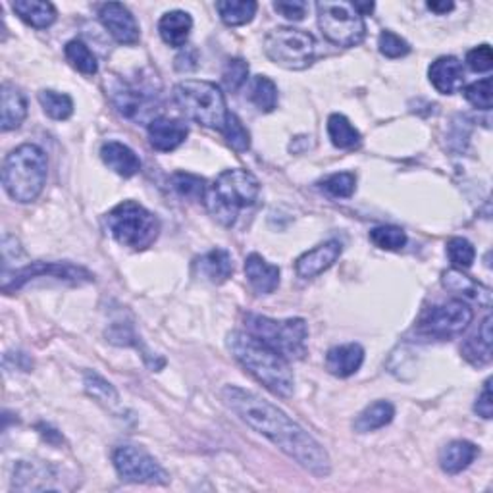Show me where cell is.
<instances>
[{
	"label": "cell",
	"mask_w": 493,
	"mask_h": 493,
	"mask_svg": "<svg viewBox=\"0 0 493 493\" xmlns=\"http://www.w3.org/2000/svg\"><path fill=\"white\" fill-rule=\"evenodd\" d=\"M189 136V129L181 119L172 118H156L149 124V141L153 149L160 153L176 151L180 145L185 143Z\"/></svg>",
	"instance_id": "obj_17"
},
{
	"label": "cell",
	"mask_w": 493,
	"mask_h": 493,
	"mask_svg": "<svg viewBox=\"0 0 493 493\" xmlns=\"http://www.w3.org/2000/svg\"><path fill=\"white\" fill-rule=\"evenodd\" d=\"M109 232L119 245L133 251L149 249L158 237L160 222L151 210L136 201H124L116 205L106 215Z\"/></svg>",
	"instance_id": "obj_7"
},
{
	"label": "cell",
	"mask_w": 493,
	"mask_h": 493,
	"mask_svg": "<svg viewBox=\"0 0 493 493\" xmlns=\"http://www.w3.org/2000/svg\"><path fill=\"white\" fill-rule=\"evenodd\" d=\"M195 269L210 284H224L233 274L232 255L225 249H212L195 262Z\"/></svg>",
	"instance_id": "obj_25"
},
{
	"label": "cell",
	"mask_w": 493,
	"mask_h": 493,
	"mask_svg": "<svg viewBox=\"0 0 493 493\" xmlns=\"http://www.w3.org/2000/svg\"><path fill=\"white\" fill-rule=\"evenodd\" d=\"M114 469L124 482L131 484H160L170 482L168 472L149 453L136 445H119L112 455Z\"/></svg>",
	"instance_id": "obj_10"
},
{
	"label": "cell",
	"mask_w": 493,
	"mask_h": 493,
	"mask_svg": "<svg viewBox=\"0 0 493 493\" xmlns=\"http://www.w3.org/2000/svg\"><path fill=\"white\" fill-rule=\"evenodd\" d=\"M341 252H343L341 243L336 242V239H331V242H326L322 245L303 252L295 262V270L304 279L316 277L322 272H326L328 269H331V266H334L341 257Z\"/></svg>",
	"instance_id": "obj_16"
},
{
	"label": "cell",
	"mask_w": 493,
	"mask_h": 493,
	"mask_svg": "<svg viewBox=\"0 0 493 493\" xmlns=\"http://www.w3.org/2000/svg\"><path fill=\"white\" fill-rule=\"evenodd\" d=\"M395 417V407L390 401H376L368 405L353 422V428L358 434L376 432L388 426Z\"/></svg>",
	"instance_id": "obj_29"
},
{
	"label": "cell",
	"mask_w": 493,
	"mask_h": 493,
	"mask_svg": "<svg viewBox=\"0 0 493 493\" xmlns=\"http://www.w3.org/2000/svg\"><path fill=\"white\" fill-rule=\"evenodd\" d=\"M249 99L260 112H272L277 106V87L270 77L257 75L251 84Z\"/></svg>",
	"instance_id": "obj_33"
},
{
	"label": "cell",
	"mask_w": 493,
	"mask_h": 493,
	"mask_svg": "<svg viewBox=\"0 0 493 493\" xmlns=\"http://www.w3.org/2000/svg\"><path fill=\"white\" fill-rule=\"evenodd\" d=\"M264 52L274 64L286 70H304L314 60L316 41L309 31L277 28L266 35Z\"/></svg>",
	"instance_id": "obj_9"
},
{
	"label": "cell",
	"mask_w": 493,
	"mask_h": 493,
	"mask_svg": "<svg viewBox=\"0 0 493 493\" xmlns=\"http://www.w3.org/2000/svg\"><path fill=\"white\" fill-rule=\"evenodd\" d=\"M172 188H174L183 198H189V201H203L208 185L203 178L178 172V174L172 176Z\"/></svg>",
	"instance_id": "obj_35"
},
{
	"label": "cell",
	"mask_w": 493,
	"mask_h": 493,
	"mask_svg": "<svg viewBox=\"0 0 493 493\" xmlns=\"http://www.w3.org/2000/svg\"><path fill=\"white\" fill-rule=\"evenodd\" d=\"M57 478V466L41 461H20L14 469V482H12V488L18 491L60 489L57 484H52Z\"/></svg>",
	"instance_id": "obj_15"
},
{
	"label": "cell",
	"mask_w": 493,
	"mask_h": 493,
	"mask_svg": "<svg viewBox=\"0 0 493 493\" xmlns=\"http://www.w3.org/2000/svg\"><path fill=\"white\" fill-rule=\"evenodd\" d=\"M428 8L432 12H436V14H447V12L455 8V4L453 3H428Z\"/></svg>",
	"instance_id": "obj_48"
},
{
	"label": "cell",
	"mask_w": 493,
	"mask_h": 493,
	"mask_svg": "<svg viewBox=\"0 0 493 493\" xmlns=\"http://www.w3.org/2000/svg\"><path fill=\"white\" fill-rule=\"evenodd\" d=\"M316 10L320 30H322V35L331 45L349 48L365 41L366 23L353 3L324 0V3L316 4Z\"/></svg>",
	"instance_id": "obj_8"
},
{
	"label": "cell",
	"mask_w": 493,
	"mask_h": 493,
	"mask_svg": "<svg viewBox=\"0 0 493 493\" xmlns=\"http://www.w3.org/2000/svg\"><path fill=\"white\" fill-rule=\"evenodd\" d=\"M12 10L35 30H47L57 22V8L43 0H16Z\"/></svg>",
	"instance_id": "obj_27"
},
{
	"label": "cell",
	"mask_w": 493,
	"mask_h": 493,
	"mask_svg": "<svg viewBox=\"0 0 493 493\" xmlns=\"http://www.w3.org/2000/svg\"><path fill=\"white\" fill-rule=\"evenodd\" d=\"M52 276L58 279H66V282L72 284H89L92 282V274L85 270L84 266H75L70 262H31L23 269H18L12 274H4L3 277V289L6 293L20 289L23 284H28L33 277H43Z\"/></svg>",
	"instance_id": "obj_13"
},
{
	"label": "cell",
	"mask_w": 493,
	"mask_h": 493,
	"mask_svg": "<svg viewBox=\"0 0 493 493\" xmlns=\"http://www.w3.org/2000/svg\"><path fill=\"white\" fill-rule=\"evenodd\" d=\"M174 101L185 116L210 129L222 131L230 114L224 92L210 82L185 79L174 87Z\"/></svg>",
	"instance_id": "obj_6"
},
{
	"label": "cell",
	"mask_w": 493,
	"mask_h": 493,
	"mask_svg": "<svg viewBox=\"0 0 493 493\" xmlns=\"http://www.w3.org/2000/svg\"><path fill=\"white\" fill-rule=\"evenodd\" d=\"M47 181V154L41 146L25 143L12 151L3 166L4 191L18 203H33Z\"/></svg>",
	"instance_id": "obj_4"
},
{
	"label": "cell",
	"mask_w": 493,
	"mask_h": 493,
	"mask_svg": "<svg viewBox=\"0 0 493 493\" xmlns=\"http://www.w3.org/2000/svg\"><path fill=\"white\" fill-rule=\"evenodd\" d=\"M99 18L104 30L112 35L119 45L139 43V23L136 16L119 3H109L99 8Z\"/></svg>",
	"instance_id": "obj_14"
},
{
	"label": "cell",
	"mask_w": 493,
	"mask_h": 493,
	"mask_svg": "<svg viewBox=\"0 0 493 493\" xmlns=\"http://www.w3.org/2000/svg\"><path fill=\"white\" fill-rule=\"evenodd\" d=\"M245 326L251 336H255L272 351L282 355L286 361H301L306 355V338L309 330L303 318L274 320L260 314H247Z\"/></svg>",
	"instance_id": "obj_5"
},
{
	"label": "cell",
	"mask_w": 493,
	"mask_h": 493,
	"mask_svg": "<svg viewBox=\"0 0 493 493\" xmlns=\"http://www.w3.org/2000/svg\"><path fill=\"white\" fill-rule=\"evenodd\" d=\"M0 106H3V119H0V129L12 131L18 129L25 116H28V101L23 92L12 84H3L0 89Z\"/></svg>",
	"instance_id": "obj_23"
},
{
	"label": "cell",
	"mask_w": 493,
	"mask_h": 493,
	"mask_svg": "<svg viewBox=\"0 0 493 493\" xmlns=\"http://www.w3.org/2000/svg\"><path fill=\"white\" fill-rule=\"evenodd\" d=\"M274 10L289 22H301L306 14V3H301V0H277L274 3Z\"/></svg>",
	"instance_id": "obj_45"
},
{
	"label": "cell",
	"mask_w": 493,
	"mask_h": 493,
	"mask_svg": "<svg viewBox=\"0 0 493 493\" xmlns=\"http://www.w3.org/2000/svg\"><path fill=\"white\" fill-rule=\"evenodd\" d=\"M474 410L478 412V417H482L486 420H489L493 417V399H491V380L484 382V388L480 392Z\"/></svg>",
	"instance_id": "obj_46"
},
{
	"label": "cell",
	"mask_w": 493,
	"mask_h": 493,
	"mask_svg": "<svg viewBox=\"0 0 493 493\" xmlns=\"http://www.w3.org/2000/svg\"><path fill=\"white\" fill-rule=\"evenodd\" d=\"M216 10L225 25L239 28V25H245L255 18L259 4L252 0H220L216 3Z\"/></svg>",
	"instance_id": "obj_30"
},
{
	"label": "cell",
	"mask_w": 493,
	"mask_h": 493,
	"mask_svg": "<svg viewBox=\"0 0 493 493\" xmlns=\"http://www.w3.org/2000/svg\"><path fill=\"white\" fill-rule=\"evenodd\" d=\"M249 77V64L243 58H232L225 62V68L222 74L224 85L228 91H239Z\"/></svg>",
	"instance_id": "obj_42"
},
{
	"label": "cell",
	"mask_w": 493,
	"mask_h": 493,
	"mask_svg": "<svg viewBox=\"0 0 493 493\" xmlns=\"http://www.w3.org/2000/svg\"><path fill=\"white\" fill-rule=\"evenodd\" d=\"M466 64L474 72H489L493 66V52L489 45H480L466 52Z\"/></svg>",
	"instance_id": "obj_44"
},
{
	"label": "cell",
	"mask_w": 493,
	"mask_h": 493,
	"mask_svg": "<svg viewBox=\"0 0 493 493\" xmlns=\"http://www.w3.org/2000/svg\"><path fill=\"white\" fill-rule=\"evenodd\" d=\"M245 276L252 291L259 295H270L279 286V269L270 262H266L257 252L247 257L245 260Z\"/></svg>",
	"instance_id": "obj_21"
},
{
	"label": "cell",
	"mask_w": 493,
	"mask_h": 493,
	"mask_svg": "<svg viewBox=\"0 0 493 493\" xmlns=\"http://www.w3.org/2000/svg\"><path fill=\"white\" fill-rule=\"evenodd\" d=\"M39 102H41L45 114L52 119H58V122L68 119L74 114V101L66 92L45 89L39 92Z\"/></svg>",
	"instance_id": "obj_34"
},
{
	"label": "cell",
	"mask_w": 493,
	"mask_h": 493,
	"mask_svg": "<svg viewBox=\"0 0 493 493\" xmlns=\"http://www.w3.org/2000/svg\"><path fill=\"white\" fill-rule=\"evenodd\" d=\"M84 385H85V392L92 399H97L99 403L106 407L118 403V392L114 390V385L110 382H106L102 376H99L97 372H85Z\"/></svg>",
	"instance_id": "obj_36"
},
{
	"label": "cell",
	"mask_w": 493,
	"mask_h": 493,
	"mask_svg": "<svg viewBox=\"0 0 493 493\" xmlns=\"http://www.w3.org/2000/svg\"><path fill=\"white\" fill-rule=\"evenodd\" d=\"M478 457V447L464 439L447 444L442 453H439V466L447 474H459L464 469H469L472 461Z\"/></svg>",
	"instance_id": "obj_26"
},
{
	"label": "cell",
	"mask_w": 493,
	"mask_h": 493,
	"mask_svg": "<svg viewBox=\"0 0 493 493\" xmlns=\"http://www.w3.org/2000/svg\"><path fill=\"white\" fill-rule=\"evenodd\" d=\"M428 75L430 84L436 87L437 92H442V95H453V92L462 89L464 84L462 64L455 57H442L432 62Z\"/></svg>",
	"instance_id": "obj_18"
},
{
	"label": "cell",
	"mask_w": 493,
	"mask_h": 493,
	"mask_svg": "<svg viewBox=\"0 0 493 493\" xmlns=\"http://www.w3.org/2000/svg\"><path fill=\"white\" fill-rule=\"evenodd\" d=\"M464 99L469 101L472 106L480 110H489L491 109V79L484 77L480 82H474L462 89Z\"/></svg>",
	"instance_id": "obj_43"
},
{
	"label": "cell",
	"mask_w": 493,
	"mask_h": 493,
	"mask_svg": "<svg viewBox=\"0 0 493 493\" xmlns=\"http://www.w3.org/2000/svg\"><path fill=\"white\" fill-rule=\"evenodd\" d=\"M228 349L235 361L266 390L279 397H289L293 393L295 378L286 358L251 336L249 331H232L228 336Z\"/></svg>",
	"instance_id": "obj_2"
},
{
	"label": "cell",
	"mask_w": 493,
	"mask_h": 493,
	"mask_svg": "<svg viewBox=\"0 0 493 493\" xmlns=\"http://www.w3.org/2000/svg\"><path fill=\"white\" fill-rule=\"evenodd\" d=\"M260 193L259 180L243 168L225 170L212 181L205 193V205L210 216L225 228L235 224L239 210L252 207Z\"/></svg>",
	"instance_id": "obj_3"
},
{
	"label": "cell",
	"mask_w": 493,
	"mask_h": 493,
	"mask_svg": "<svg viewBox=\"0 0 493 493\" xmlns=\"http://www.w3.org/2000/svg\"><path fill=\"white\" fill-rule=\"evenodd\" d=\"M101 158L106 166L122 178H133L136 174H139L141 170L139 156L124 143H118V141L104 143L101 149Z\"/></svg>",
	"instance_id": "obj_22"
},
{
	"label": "cell",
	"mask_w": 493,
	"mask_h": 493,
	"mask_svg": "<svg viewBox=\"0 0 493 493\" xmlns=\"http://www.w3.org/2000/svg\"><path fill=\"white\" fill-rule=\"evenodd\" d=\"M447 257L449 260L457 266V269H471L474 259H476V251L469 239L464 237H453L447 242Z\"/></svg>",
	"instance_id": "obj_40"
},
{
	"label": "cell",
	"mask_w": 493,
	"mask_h": 493,
	"mask_svg": "<svg viewBox=\"0 0 493 493\" xmlns=\"http://www.w3.org/2000/svg\"><path fill=\"white\" fill-rule=\"evenodd\" d=\"M474 313L464 301H447L444 304L432 306L424 314L418 324V331L428 338L436 339H451L469 328L472 322Z\"/></svg>",
	"instance_id": "obj_11"
},
{
	"label": "cell",
	"mask_w": 493,
	"mask_h": 493,
	"mask_svg": "<svg viewBox=\"0 0 493 493\" xmlns=\"http://www.w3.org/2000/svg\"><path fill=\"white\" fill-rule=\"evenodd\" d=\"M370 242L383 251H401L407 245V233L397 225H380L370 232Z\"/></svg>",
	"instance_id": "obj_38"
},
{
	"label": "cell",
	"mask_w": 493,
	"mask_h": 493,
	"mask_svg": "<svg viewBox=\"0 0 493 493\" xmlns=\"http://www.w3.org/2000/svg\"><path fill=\"white\" fill-rule=\"evenodd\" d=\"M328 136L338 149H355L361 143V133L343 114H331L328 118Z\"/></svg>",
	"instance_id": "obj_31"
},
{
	"label": "cell",
	"mask_w": 493,
	"mask_h": 493,
	"mask_svg": "<svg viewBox=\"0 0 493 493\" xmlns=\"http://www.w3.org/2000/svg\"><path fill=\"white\" fill-rule=\"evenodd\" d=\"M461 353L466 361L474 366H484L491 361V316L489 314L484 318L478 334L464 341Z\"/></svg>",
	"instance_id": "obj_28"
},
{
	"label": "cell",
	"mask_w": 493,
	"mask_h": 493,
	"mask_svg": "<svg viewBox=\"0 0 493 493\" xmlns=\"http://www.w3.org/2000/svg\"><path fill=\"white\" fill-rule=\"evenodd\" d=\"M378 48H380V52L385 58H392V60L403 58L410 52V45L405 41V39L399 37L393 31H388V30L380 33Z\"/></svg>",
	"instance_id": "obj_41"
},
{
	"label": "cell",
	"mask_w": 493,
	"mask_h": 493,
	"mask_svg": "<svg viewBox=\"0 0 493 493\" xmlns=\"http://www.w3.org/2000/svg\"><path fill=\"white\" fill-rule=\"evenodd\" d=\"M176 68L180 72H189L197 68V52L195 50H185L176 58Z\"/></svg>",
	"instance_id": "obj_47"
},
{
	"label": "cell",
	"mask_w": 493,
	"mask_h": 493,
	"mask_svg": "<svg viewBox=\"0 0 493 493\" xmlns=\"http://www.w3.org/2000/svg\"><path fill=\"white\" fill-rule=\"evenodd\" d=\"M193 30V20L183 10H172L160 18L158 22V33L163 37V41L174 48H181L188 43V39Z\"/></svg>",
	"instance_id": "obj_24"
},
{
	"label": "cell",
	"mask_w": 493,
	"mask_h": 493,
	"mask_svg": "<svg viewBox=\"0 0 493 493\" xmlns=\"http://www.w3.org/2000/svg\"><path fill=\"white\" fill-rule=\"evenodd\" d=\"M64 57H66V60H68L74 66V68L79 74L95 75L99 72L97 57L92 55L91 48L84 41H77V39L70 41L68 45L64 47Z\"/></svg>",
	"instance_id": "obj_32"
},
{
	"label": "cell",
	"mask_w": 493,
	"mask_h": 493,
	"mask_svg": "<svg viewBox=\"0 0 493 493\" xmlns=\"http://www.w3.org/2000/svg\"><path fill=\"white\" fill-rule=\"evenodd\" d=\"M365 363V349L358 343H345L331 348L326 355V368L338 378H349Z\"/></svg>",
	"instance_id": "obj_19"
},
{
	"label": "cell",
	"mask_w": 493,
	"mask_h": 493,
	"mask_svg": "<svg viewBox=\"0 0 493 493\" xmlns=\"http://www.w3.org/2000/svg\"><path fill=\"white\" fill-rule=\"evenodd\" d=\"M222 399L247 426L269 437L279 451H284L303 469L318 478H326L330 474L331 462L326 449L295 420L289 418L282 409H277L257 393L235 388V385H225L222 390Z\"/></svg>",
	"instance_id": "obj_1"
},
{
	"label": "cell",
	"mask_w": 493,
	"mask_h": 493,
	"mask_svg": "<svg viewBox=\"0 0 493 493\" xmlns=\"http://www.w3.org/2000/svg\"><path fill=\"white\" fill-rule=\"evenodd\" d=\"M442 284L447 291L464 297L466 301L482 304V306H486V309L491 304V289L488 286H482L480 282H476V279H472L471 276L462 274L461 270L444 272Z\"/></svg>",
	"instance_id": "obj_20"
},
{
	"label": "cell",
	"mask_w": 493,
	"mask_h": 493,
	"mask_svg": "<svg viewBox=\"0 0 493 493\" xmlns=\"http://www.w3.org/2000/svg\"><path fill=\"white\" fill-rule=\"evenodd\" d=\"M110 99L116 110L133 122L151 124L160 114V102L154 91H149L128 82H118L110 87Z\"/></svg>",
	"instance_id": "obj_12"
},
{
	"label": "cell",
	"mask_w": 493,
	"mask_h": 493,
	"mask_svg": "<svg viewBox=\"0 0 493 493\" xmlns=\"http://www.w3.org/2000/svg\"><path fill=\"white\" fill-rule=\"evenodd\" d=\"M222 133L233 151L247 153L251 149V133L247 131V128L242 124V119H239L235 114H232V112L228 114V119H225V126L222 128Z\"/></svg>",
	"instance_id": "obj_37"
},
{
	"label": "cell",
	"mask_w": 493,
	"mask_h": 493,
	"mask_svg": "<svg viewBox=\"0 0 493 493\" xmlns=\"http://www.w3.org/2000/svg\"><path fill=\"white\" fill-rule=\"evenodd\" d=\"M320 188L336 198H348L355 193L357 178L353 172H339V174H331L324 181H320Z\"/></svg>",
	"instance_id": "obj_39"
}]
</instances>
